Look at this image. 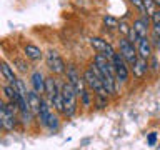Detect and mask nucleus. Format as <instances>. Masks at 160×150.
I'll list each match as a JSON object with an SVG mask.
<instances>
[{
  "label": "nucleus",
  "instance_id": "obj_1",
  "mask_svg": "<svg viewBox=\"0 0 160 150\" xmlns=\"http://www.w3.org/2000/svg\"><path fill=\"white\" fill-rule=\"evenodd\" d=\"M62 97H63V103H65V108H63V115L65 117H73L77 113V92L75 88L72 87V83L68 82H63L62 83Z\"/></svg>",
  "mask_w": 160,
  "mask_h": 150
},
{
  "label": "nucleus",
  "instance_id": "obj_2",
  "mask_svg": "<svg viewBox=\"0 0 160 150\" xmlns=\"http://www.w3.org/2000/svg\"><path fill=\"white\" fill-rule=\"evenodd\" d=\"M83 80H85V85H87V88H88V90H93L95 95L108 97V92H107V88H105L103 82L92 72V68H90V67L83 72Z\"/></svg>",
  "mask_w": 160,
  "mask_h": 150
},
{
  "label": "nucleus",
  "instance_id": "obj_3",
  "mask_svg": "<svg viewBox=\"0 0 160 150\" xmlns=\"http://www.w3.org/2000/svg\"><path fill=\"white\" fill-rule=\"evenodd\" d=\"M112 63L115 67V78L118 82H127L128 77H130V70H128V63L125 62L123 55L120 52H115V55L112 57Z\"/></svg>",
  "mask_w": 160,
  "mask_h": 150
},
{
  "label": "nucleus",
  "instance_id": "obj_4",
  "mask_svg": "<svg viewBox=\"0 0 160 150\" xmlns=\"http://www.w3.org/2000/svg\"><path fill=\"white\" fill-rule=\"evenodd\" d=\"M120 53L123 55L125 62H127L130 67H133L135 62L138 60V50L135 48V45L130 42L127 37L120 38Z\"/></svg>",
  "mask_w": 160,
  "mask_h": 150
},
{
  "label": "nucleus",
  "instance_id": "obj_5",
  "mask_svg": "<svg viewBox=\"0 0 160 150\" xmlns=\"http://www.w3.org/2000/svg\"><path fill=\"white\" fill-rule=\"evenodd\" d=\"M67 80L70 83H72V87L75 88V92H77V95L80 97L83 92H85V80H83V75L80 77V72H78V68L75 67V65H68L67 67Z\"/></svg>",
  "mask_w": 160,
  "mask_h": 150
},
{
  "label": "nucleus",
  "instance_id": "obj_6",
  "mask_svg": "<svg viewBox=\"0 0 160 150\" xmlns=\"http://www.w3.org/2000/svg\"><path fill=\"white\" fill-rule=\"evenodd\" d=\"M45 58H47L48 68L52 70L53 73H65V72H67V67H65L63 60L60 58V55H58L57 50H48L47 55H45Z\"/></svg>",
  "mask_w": 160,
  "mask_h": 150
},
{
  "label": "nucleus",
  "instance_id": "obj_7",
  "mask_svg": "<svg viewBox=\"0 0 160 150\" xmlns=\"http://www.w3.org/2000/svg\"><path fill=\"white\" fill-rule=\"evenodd\" d=\"M0 123H2V128L3 130L12 132V130L17 127V115L10 113L7 108L0 107Z\"/></svg>",
  "mask_w": 160,
  "mask_h": 150
},
{
  "label": "nucleus",
  "instance_id": "obj_8",
  "mask_svg": "<svg viewBox=\"0 0 160 150\" xmlns=\"http://www.w3.org/2000/svg\"><path fill=\"white\" fill-rule=\"evenodd\" d=\"M45 78L43 73L40 70H35L30 75V83H32V90H35L37 93H45Z\"/></svg>",
  "mask_w": 160,
  "mask_h": 150
},
{
  "label": "nucleus",
  "instance_id": "obj_9",
  "mask_svg": "<svg viewBox=\"0 0 160 150\" xmlns=\"http://www.w3.org/2000/svg\"><path fill=\"white\" fill-rule=\"evenodd\" d=\"M27 100H28V105H30V112L33 113V117H38L40 107H42V100H43V98H40V95L35 92V90H30Z\"/></svg>",
  "mask_w": 160,
  "mask_h": 150
},
{
  "label": "nucleus",
  "instance_id": "obj_10",
  "mask_svg": "<svg viewBox=\"0 0 160 150\" xmlns=\"http://www.w3.org/2000/svg\"><path fill=\"white\" fill-rule=\"evenodd\" d=\"M148 72V62L142 57H138V60L135 62V65L132 67V73L135 78H143Z\"/></svg>",
  "mask_w": 160,
  "mask_h": 150
},
{
  "label": "nucleus",
  "instance_id": "obj_11",
  "mask_svg": "<svg viewBox=\"0 0 160 150\" xmlns=\"http://www.w3.org/2000/svg\"><path fill=\"white\" fill-rule=\"evenodd\" d=\"M23 53H25V57L30 58L32 62H38V60L43 57V52L37 47V45H33V43H27V45H25V47H23Z\"/></svg>",
  "mask_w": 160,
  "mask_h": 150
},
{
  "label": "nucleus",
  "instance_id": "obj_12",
  "mask_svg": "<svg viewBox=\"0 0 160 150\" xmlns=\"http://www.w3.org/2000/svg\"><path fill=\"white\" fill-rule=\"evenodd\" d=\"M138 57H142L145 60H148V58H152V42H150L148 38H143V40H140V43H138Z\"/></svg>",
  "mask_w": 160,
  "mask_h": 150
},
{
  "label": "nucleus",
  "instance_id": "obj_13",
  "mask_svg": "<svg viewBox=\"0 0 160 150\" xmlns=\"http://www.w3.org/2000/svg\"><path fill=\"white\" fill-rule=\"evenodd\" d=\"M62 90V85H58L57 78L53 77H47L45 78V93L48 95V98H52L55 93H58Z\"/></svg>",
  "mask_w": 160,
  "mask_h": 150
},
{
  "label": "nucleus",
  "instance_id": "obj_14",
  "mask_svg": "<svg viewBox=\"0 0 160 150\" xmlns=\"http://www.w3.org/2000/svg\"><path fill=\"white\" fill-rule=\"evenodd\" d=\"M52 117V110H50V103L47 100H42V107H40V113H38V122L40 125H43V127H47L48 120Z\"/></svg>",
  "mask_w": 160,
  "mask_h": 150
},
{
  "label": "nucleus",
  "instance_id": "obj_15",
  "mask_svg": "<svg viewBox=\"0 0 160 150\" xmlns=\"http://www.w3.org/2000/svg\"><path fill=\"white\" fill-rule=\"evenodd\" d=\"M90 47H92L97 53H105L107 52V48L110 47V43L107 42V40L100 38V37H90Z\"/></svg>",
  "mask_w": 160,
  "mask_h": 150
},
{
  "label": "nucleus",
  "instance_id": "obj_16",
  "mask_svg": "<svg viewBox=\"0 0 160 150\" xmlns=\"http://www.w3.org/2000/svg\"><path fill=\"white\" fill-rule=\"evenodd\" d=\"M133 28H135V32L138 33L140 40H143V38H148L150 27H148V25L143 22L142 18H137V20H133Z\"/></svg>",
  "mask_w": 160,
  "mask_h": 150
},
{
  "label": "nucleus",
  "instance_id": "obj_17",
  "mask_svg": "<svg viewBox=\"0 0 160 150\" xmlns=\"http://www.w3.org/2000/svg\"><path fill=\"white\" fill-rule=\"evenodd\" d=\"M0 70H2V75H3V78L7 80L8 83H15V80H17V77H15V73H13V68L10 67V65L7 62H2V67H0Z\"/></svg>",
  "mask_w": 160,
  "mask_h": 150
},
{
  "label": "nucleus",
  "instance_id": "obj_18",
  "mask_svg": "<svg viewBox=\"0 0 160 150\" xmlns=\"http://www.w3.org/2000/svg\"><path fill=\"white\" fill-rule=\"evenodd\" d=\"M50 103L53 105V108L57 110V112L63 113V108H65V103H63V97H62V90H60L58 93H55L52 98H50Z\"/></svg>",
  "mask_w": 160,
  "mask_h": 150
},
{
  "label": "nucleus",
  "instance_id": "obj_19",
  "mask_svg": "<svg viewBox=\"0 0 160 150\" xmlns=\"http://www.w3.org/2000/svg\"><path fill=\"white\" fill-rule=\"evenodd\" d=\"M118 18L113 15H103V25L107 28H118Z\"/></svg>",
  "mask_w": 160,
  "mask_h": 150
},
{
  "label": "nucleus",
  "instance_id": "obj_20",
  "mask_svg": "<svg viewBox=\"0 0 160 150\" xmlns=\"http://www.w3.org/2000/svg\"><path fill=\"white\" fill-rule=\"evenodd\" d=\"M143 8H145V13L152 17V15L157 12L158 7H157V3H155L153 0H143Z\"/></svg>",
  "mask_w": 160,
  "mask_h": 150
},
{
  "label": "nucleus",
  "instance_id": "obj_21",
  "mask_svg": "<svg viewBox=\"0 0 160 150\" xmlns=\"http://www.w3.org/2000/svg\"><path fill=\"white\" fill-rule=\"evenodd\" d=\"M58 127H60V118L57 117V115L52 113V117H50L48 123H47V128L53 133V132H57V130H58Z\"/></svg>",
  "mask_w": 160,
  "mask_h": 150
},
{
  "label": "nucleus",
  "instance_id": "obj_22",
  "mask_svg": "<svg viewBox=\"0 0 160 150\" xmlns=\"http://www.w3.org/2000/svg\"><path fill=\"white\" fill-rule=\"evenodd\" d=\"M15 88H17V92L20 93V95H22V97H25V98H27L28 97V92H27V87H25V83H23V80L22 78H17V80H15Z\"/></svg>",
  "mask_w": 160,
  "mask_h": 150
},
{
  "label": "nucleus",
  "instance_id": "obj_23",
  "mask_svg": "<svg viewBox=\"0 0 160 150\" xmlns=\"http://www.w3.org/2000/svg\"><path fill=\"white\" fill-rule=\"evenodd\" d=\"M107 105H108V97L95 95V107H97V108H105Z\"/></svg>",
  "mask_w": 160,
  "mask_h": 150
},
{
  "label": "nucleus",
  "instance_id": "obj_24",
  "mask_svg": "<svg viewBox=\"0 0 160 150\" xmlns=\"http://www.w3.org/2000/svg\"><path fill=\"white\" fill-rule=\"evenodd\" d=\"M80 100H82V105H83V107H90V105H92V97H90L88 88H85V92L80 95Z\"/></svg>",
  "mask_w": 160,
  "mask_h": 150
},
{
  "label": "nucleus",
  "instance_id": "obj_25",
  "mask_svg": "<svg viewBox=\"0 0 160 150\" xmlns=\"http://www.w3.org/2000/svg\"><path fill=\"white\" fill-rule=\"evenodd\" d=\"M127 38L130 40V42H132L133 45L135 43H140V37H138V33L137 32H135V28H133V25H132V27H130V32H128V35H127Z\"/></svg>",
  "mask_w": 160,
  "mask_h": 150
},
{
  "label": "nucleus",
  "instance_id": "obj_26",
  "mask_svg": "<svg viewBox=\"0 0 160 150\" xmlns=\"http://www.w3.org/2000/svg\"><path fill=\"white\" fill-rule=\"evenodd\" d=\"M130 27H132V25H128L127 22H123V20H122V22L118 23V32L122 33L123 37H127V35H128V32H130Z\"/></svg>",
  "mask_w": 160,
  "mask_h": 150
},
{
  "label": "nucleus",
  "instance_id": "obj_27",
  "mask_svg": "<svg viewBox=\"0 0 160 150\" xmlns=\"http://www.w3.org/2000/svg\"><path fill=\"white\" fill-rule=\"evenodd\" d=\"M152 38H160V22L152 25Z\"/></svg>",
  "mask_w": 160,
  "mask_h": 150
},
{
  "label": "nucleus",
  "instance_id": "obj_28",
  "mask_svg": "<svg viewBox=\"0 0 160 150\" xmlns=\"http://www.w3.org/2000/svg\"><path fill=\"white\" fill-rule=\"evenodd\" d=\"M128 2L133 3L135 7H137L140 12H142V15H147V13H145V8H143V0H128Z\"/></svg>",
  "mask_w": 160,
  "mask_h": 150
},
{
  "label": "nucleus",
  "instance_id": "obj_29",
  "mask_svg": "<svg viewBox=\"0 0 160 150\" xmlns=\"http://www.w3.org/2000/svg\"><path fill=\"white\" fill-rule=\"evenodd\" d=\"M155 142H157V133H155V132L148 133V137H147V143L150 145V147H153Z\"/></svg>",
  "mask_w": 160,
  "mask_h": 150
},
{
  "label": "nucleus",
  "instance_id": "obj_30",
  "mask_svg": "<svg viewBox=\"0 0 160 150\" xmlns=\"http://www.w3.org/2000/svg\"><path fill=\"white\" fill-rule=\"evenodd\" d=\"M15 63L18 65V68L22 70V72H27V70H28V65H25V63L22 62V60H15Z\"/></svg>",
  "mask_w": 160,
  "mask_h": 150
},
{
  "label": "nucleus",
  "instance_id": "obj_31",
  "mask_svg": "<svg viewBox=\"0 0 160 150\" xmlns=\"http://www.w3.org/2000/svg\"><path fill=\"white\" fill-rule=\"evenodd\" d=\"M150 18H152V23H157V22H160V8H157V12H155V13H153Z\"/></svg>",
  "mask_w": 160,
  "mask_h": 150
},
{
  "label": "nucleus",
  "instance_id": "obj_32",
  "mask_svg": "<svg viewBox=\"0 0 160 150\" xmlns=\"http://www.w3.org/2000/svg\"><path fill=\"white\" fill-rule=\"evenodd\" d=\"M150 60H152V67H153V70H158V62H157V58L152 57Z\"/></svg>",
  "mask_w": 160,
  "mask_h": 150
},
{
  "label": "nucleus",
  "instance_id": "obj_33",
  "mask_svg": "<svg viewBox=\"0 0 160 150\" xmlns=\"http://www.w3.org/2000/svg\"><path fill=\"white\" fill-rule=\"evenodd\" d=\"M153 45L160 50V38H153Z\"/></svg>",
  "mask_w": 160,
  "mask_h": 150
},
{
  "label": "nucleus",
  "instance_id": "obj_34",
  "mask_svg": "<svg viewBox=\"0 0 160 150\" xmlns=\"http://www.w3.org/2000/svg\"><path fill=\"white\" fill-rule=\"evenodd\" d=\"M153 2H155V3H157V7L160 8V0H153Z\"/></svg>",
  "mask_w": 160,
  "mask_h": 150
}]
</instances>
